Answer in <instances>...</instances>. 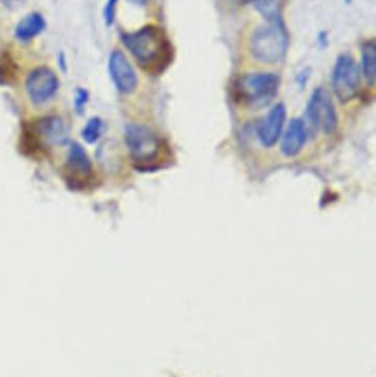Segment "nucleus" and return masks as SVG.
Segmentation results:
<instances>
[{
	"mask_svg": "<svg viewBox=\"0 0 376 377\" xmlns=\"http://www.w3.org/2000/svg\"><path fill=\"white\" fill-rule=\"evenodd\" d=\"M123 42L146 71L159 73L171 62V44L159 27L149 25L136 32L126 33Z\"/></svg>",
	"mask_w": 376,
	"mask_h": 377,
	"instance_id": "nucleus-1",
	"label": "nucleus"
},
{
	"mask_svg": "<svg viewBox=\"0 0 376 377\" xmlns=\"http://www.w3.org/2000/svg\"><path fill=\"white\" fill-rule=\"evenodd\" d=\"M125 142L131 158L140 169H157L170 153L164 139L153 129L140 124L127 125Z\"/></svg>",
	"mask_w": 376,
	"mask_h": 377,
	"instance_id": "nucleus-2",
	"label": "nucleus"
},
{
	"mask_svg": "<svg viewBox=\"0 0 376 377\" xmlns=\"http://www.w3.org/2000/svg\"><path fill=\"white\" fill-rule=\"evenodd\" d=\"M288 32L283 20L270 21L259 27L251 38L250 49L257 61L266 64L281 62L288 50Z\"/></svg>",
	"mask_w": 376,
	"mask_h": 377,
	"instance_id": "nucleus-3",
	"label": "nucleus"
},
{
	"mask_svg": "<svg viewBox=\"0 0 376 377\" xmlns=\"http://www.w3.org/2000/svg\"><path fill=\"white\" fill-rule=\"evenodd\" d=\"M279 77L273 73H250L237 82V96L248 106H265L279 92Z\"/></svg>",
	"mask_w": 376,
	"mask_h": 377,
	"instance_id": "nucleus-4",
	"label": "nucleus"
},
{
	"mask_svg": "<svg viewBox=\"0 0 376 377\" xmlns=\"http://www.w3.org/2000/svg\"><path fill=\"white\" fill-rule=\"evenodd\" d=\"M361 70L351 55H342L335 62L332 72V88L342 103L352 101L360 88Z\"/></svg>",
	"mask_w": 376,
	"mask_h": 377,
	"instance_id": "nucleus-5",
	"label": "nucleus"
},
{
	"mask_svg": "<svg viewBox=\"0 0 376 377\" xmlns=\"http://www.w3.org/2000/svg\"><path fill=\"white\" fill-rule=\"evenodd\" d=\"M307 117L316 129L331 134L338 126V115L329 92L322 88H316L309 99L306 110Z\"/></svg>",
	"mask_w": 376,
	"mask_h": 377,
	"instance_id": "nucleus-6",
	"label": "nucleus"
},
{
	"mask_svg": "<svg viewBox=\"0 0 376 377\" xmlns=\"http://www.w3.org/2000/svg\"><path fill=\"white\" fill-rule=\"evenodd\" d=\"M26 90L35 104H44L51 99L59 90L57 74L46 66L33 70L28 77Z\"/></svg>",
	"mask_w": 376,
	"mask_h": 377,
	"instance_id": "nucleus-7",
	"label": "nucleus"
},
{
	"mask_svg": "<svg viewBox=\"0 0 376 377\" xmlns=\"http://www.w3.org/2000/svg\"><path fill=\"white\" fill-rule=\"evenodd\" d=\"M109 74L120 93L131 94L136 90L138 77L129 59L120 51H114L109 58Z\"/></svg>",
	"mask_w": 376,
	"mask_h": 377,
	"instance_id": "nucleus-8",
	"label": "nucleus"
},
{
	"mask_svg": "<svg viewBox=\"0 0 376 377\" xmlns=\"http://www.w3.org/2000/svg\"><path fill=\"white\" fill-rule=\"evenodd\" d=\"M286 122V107L277 104L270 110L264 121L257 127V137L264 147H273L279 142Z\"/></svg>",
	"mask_w": 376,
	"mask_h": 377,
	"instance_id": "nucleus-9",
	"label": "nucleus"
},
{
	"mask_svg": "<svg viewBox=\"0 0 376 377\" xmlns=\"http://www.w3.org/2000/svg\"><path fill=\"white\" fill-rule=\"evenodd\" d=\"M307 142V126L300 118H294L289 123L281 142V151L286 157L297 156Z\"/></svg>",
	"mask_w": 376,
	"mask_h": 377,
	"instance_id": "nucleus-10",
	"label": "nucleus"
},
{
	"mask_svg": "<svg viewBox=\"0 0 376 377\" xmlns=\"http://www.w3.org/2000/svg\"><path fill=\"white\" fill-rule=\"evenodd\" d=\"M38 130L52 145H63L68 140V129L60 117L44 118L39 123Z\"/></svg>",
	"mask_w": 376,
	"mask_h": 377,
	"instance_id": "nucleus-11",
	"label": "nucleus"
},
{
	"mask_svg": "<svg viewBox=\"0 0 376 377\" xmlns=\"http://www.w3.org/2000/svg\"><path fill=\"white\" fill-rule=\"evenodd\" d=\"M68 166L70 171L75 175L88 177L92 173V162L82 146L73 142L68 151Z\"/></svg>",
	"mask_w": 376,
	"mask_h": 377,
	"instance_id": "nucleus-12",
	"label": "nucleus"
},
{
	"mask_svg": "<svg viewBox=\"0 0 376 377\" xmlns=\"http://www.w3.org/2000/svg\"><path fill=\"white\" fill-rule=\"evenodd\" d=\"M46 28L44 17L37 12L28 14L18 23L16 29V37L22 41L31 40L38 36Z\"/></svg>",
	"mask_w": 376,
	"mask_h": 377,
	"instance_id": "nucleus-13",
	"label": "nucleus"
},
{
	"mask_svg": "<svg viewBox=\"0 0 376 377\" xmlns=\"http://www.w3.org/2000/svg\"><path fill=\"white\" fill-rule=\"evenodd\" d=\"M362 71L368 84L374 85L376 77V48L374 41L362 46Z\"/></svg>",
	"mask_w": 376,
	"mask_h": 377,
	"instance_id": "nucleus-14",
	"label": "nucleus"
},
{
	"mask_svg": "<svg viewBox=\"0 0 376 377\" xmlns=\"http://www.w3.org/2000/svg\"><path fill=\"white\" fill-rule=\"evenodd\" d=\"M253 6L268 22L281 19L279 0H253Z\"/></svg>",
	"mask_w": 376,
	"mask_h": 377,
	"instance_id": "nucleus-15",
	"label": "nucleus"
},
{
	"mask_svg": "<svg viewBox=\"0 0 376 377\" xmlns=\"http://www.w3.org/2000/svg\"><path fill=\"white\" fill-rule=\"evenodd\" d=\"M104 124L101 118L94 117L88 122L84 129H83V138L88 144H94L100 139V137L103 134Z\"/></svg>",
	"mask_w": 376,
	"mask_h": 377,
	"instance_id": "nucleus-16",
	"label": "nucleus"
},
{
	"mask_svg": "<svg viewBox=\"0 0 376 377\" xmlns=\"http://www.w3.org/2000/svg\"><path fill=\"white\" fill-rule=\"evenodd\" d=\"M14 75L15 64L12 62V59L7 53H5L0 59V79L3 82L6 79H11Z\"/></svg>",
	"mask_w": 376,
	"mask_h": 377,
	"instance_id": "nucleus-17",
	"label": "nucleus"
},
{
	"mask_svg": "<svg viewBox=\"0 0 376 377\" xmlns=\"http://www.w3.org/2000/svg\"><path fill=\"white\" fill-rule=\"evenodd\" d=\"M118 0H109L106 8H105V19H106L107 25H112L115 19V11H116V6H118Z\"/></svg>",
	"mask_w": 376,
	"mask_h": 377,
	"instance_id": "nucleus-18",
	"label": "nucleus"
},
{
	"mask_svg": "<svg viewBox=\"0 0 376 377\" xmlns=\"http://www.w3.org/2000/svg\"><path fill=\"white\" fill-rule=\"evenodd\" d=\"M88 94L86 93V90H77V101H75V103H77V110H83L84 105L88 103Z\"/></svg>",
	"mask_w": 376,
	"mask_h": 377,
	"instance_id": "nucleus-19",
	"label": "nucleus"
},
{
	"mask_svg": "<svg viewBox=\"0 0 376 377\" xmlns=\"http://www.w3.org/2000/svg\"><path fill=\"white\" fill-rule=\"evenodd\" d=\"M0 1L5 6L6 8L14 10V9H18L19 7H21L26 0H0Z\"/></svg>",
	"mask_w": 376,
	"mask_h": 377,
	"instance_id": "nucleus-20",
	"label": "nucleus"
},
{
	"mask_svg": "<svg viewBox=\"0 0 376 377\" xmlns=\"http://www.w3.org/2000/svg\"><path fill=\"white\" fill-rule=\"evenodd\" d=\"M344 1H346V3H351L352 0H344Z\"/></svg>",
	"mask_w": 376,
	"mask_h": 377,
	"instance_id": "nucleus-21",
	"label": "nucleus"
}]
</instances>
